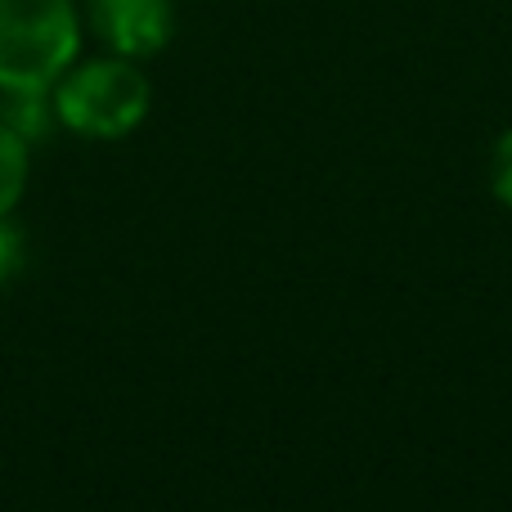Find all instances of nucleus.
<instances>
[{
	"instance_id": "nucleus-6",
	"label": "nucleus",
	"mask_w": 512,
	"mask_h": 512,
	"mask_svg": "<svg viewBox=\"0 0 512 512\" xmlns=\"http://www.w3.org/2000/svg\"><path fill=\"white\" fill-rule=\"evenodd\" d=\"M490 185H495V198L504 207H512V131L499 135L495 158H490Z\"/></svg>"
},
{
	"instance_id": "nucleus-1",
	"label": "nucleus",
	"mask_w": 512,
	"mask_h": 512,
	"mask_svg": "<svg viewBox=\"0 0 512 512\" xmlns=\"http://www.w3.org/2000/svg\"><path fill=\"white\" fill-rule=\"evenodd\" d=\"M54 122L68 126L72 135L86 140H122L149 117L153 86L144 77L140 59L122 54H99L81 59L54 81L50 90Z\"/></svg>"
},
{
	"instance_id": "nucleus-5",
	"label": "nucleus",
	"mask_w": 512,
	"mask_h": 512,
	"mask_svg": "<svg viewBox=\"0 0 512 512\" xmlns=\"http://www.w3.org/2000/svg\"><path fill=\"white\" fill-rule=\"evenodd\" d=\"M27 261V239L18 225H9L5 216H0V288H5L9 279H14L18 270H23Z\"/></svg>"
},
{
	"instance_id": "nucleus-2",
	"label": "nucleus",
	"mask_w": 512,
	"mask_h": 512,
	"mask_svg": "<svg viewBox=\"0 0 512 512\" xmlns=\"http://www.w3.org/2000/svg\"><path fill=\"white\" fill-rule=\"evenodd\" d=\"M77 50V0H0V95L54 90V81L77 63Z\"/></svg>"
},
{
	"instance_id": "nucleus-3",
	"label": "nucleus",
	"mask_w": 512,
	"mask_h": 512,
	"mask_svg": "<svg viewBox=\"0 0 512 512\" xmlns=\"http://www.w3.org/2000/svg\"><path fill=\"white\" fill-rule=\"evenodd\" d=\"M81 23L108 54L153 59L176 36V0H81Z\"/></svg>"
},
{
	"instance_id": "nucleus-4",
	"label": "nucleus",
	"mask_w": 512,
	"mask_h": 512,
	"mask_svg": "<svg viewBox=\"0 0 512 512\" xmlns=\"http://www.w3.org/2000/svg\"><path fill=\"white\" fill-rule=\"evenodd\" d=\"M27 149H32V144L0 122V216L14 212L18 198H23V189H27V171H32Z\"/></svg>"
}]
</instances>
